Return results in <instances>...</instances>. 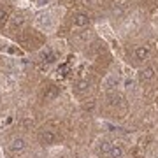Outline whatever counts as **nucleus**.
<instances>
[{"label": "nucleus", "mask_w": 158, "mask_h": 158, "mask_svg": "<svg viewBox=\"0 0 158 158\" xmlns=\"http://www.w3.org/2000/svg\"><path fill=\"white\" fill-rule=\"evenodd\" d=\"M39 141H40V144H44V146L55 144V142L58 141V134L55 132V130L46 128V130H42V132L39 134Z\"/></svg>", "instance_id": "nucleus-1"}, {"label": "nucleus", "mask_w": 158, "mask_h": 158, "mask_svg": "<svg viewBox=\"0 0 158 158\" xmlns=\"http://www.w3.org/2000/svg\"><path fill=\"white\" fill-rule=\"evenodd\" d=\"M9 149H11V153H14V155H21V153H25V149H27V142H25V139H21V137H16V139L11 141Z\"/></svg>", "instance_id": "nucleus-2"}, {"label": "nucleus", "mask_w": 158, "mask_h": 158, "mask_svg": "<svg viewBox=\"0 0 158 158\" xmlns=\"http://www.w3.org/2000/svg\"><path fill=\"white\" fill-rule=\"evenodd\" d=\"M88 23H90V18H88V14H85V12H79V14L74 16V25H76V27H86Z\"/></svg>", "instance_id": "nucleus-3"}, {"label": "nucleus", "mask_w": 158, "mask_h": 158, "mask_svg": "<svg viewBox=\"0 0 158 158\" xmlns=\"http://www.w3.org/2000/svg\"><path fill=\"white\" fill-rule=\"evenodd\" d=\"M153 77H155V69L153 67H146L139 72V79H141L142 83H144V81H149V79H153Z\"/></svg>", "instance_id": "nucleus-4"}, {"label": "nucleus", "mask_w": 158, "mask_h": 158, "mask_svg": "<svg viewBox=\"0 0 158 158\" xmlns=\"http://www.w3.org/2000/svg\"><path fill=\"white\" fill-rule=\"evenodd\" d=\"M107 156L109 158H121V156H123V148L119 146V144H113Z\"/></svg>", "instance_id": "nucleus-5"}, {"label": "nucleus", "mask_w": 158, "mask_h": 158, "mask_svg": "<svg viewBox=\"0 0 158 158\" xmlns=\"http://www.w3.org/2000/svg\"><path fill=\"white\" fill-rule=\"evenodd\" d=\"M149 56V49H148L146 46H139L135 49V58L137 60H146Z\"/></svg>", "instance_id": "nucleus-6"}, {"label": "nucleus", "mask_w": 158, "mask_h": 158, "mask_svg": "<svg viewBox=\"0 0 158 158\" xmlns=\"http://www.w3.org/2000/svg\"><path fill=\"white\" fill-rule=\"evenodd\" d=\"M58 93H60V88L51 86L49 90H48V93H44V100H53V98H56Z\"/></svg>", "instance_id": "nucleus-7"}, {"label": "nucleus", "mask_w": 158, "mask_h": 158, "mask_svg": "<svg viewBox=\"0 0 158 158\" xmlns=\"http://www.w3.org/2000/svg\"><path fill=\"white\" fill-rule=\"evenodd\" d=\"M76 90H77L79 93L88 91V90H90V81H85V79H83V81H79L77 85H76Z\"/></svg>", "instance_id": "nucleus-8"}, {"label": "nucleus", "mask_w": 158, "mask_h": 158, "mask_svg": "<svg viewBox=\"0 0 158 158\" xmlns=\"http://www.w3.org/2000/svg\"><path fill=\"white\" fill-rule=\"evenodd\" d=\"M111 146H113L111 142L104 141L100 146H98V153H102V155H109V151H111Z\"/></svg>", "instance_id": "nucleus-9"}, {"label": "nucleus", "mask_w": 158, "mask_h": 158, "mask_svg": "<svg viewBox=\"0 0 158 158\" xmlns=\"http://www.w3.org/2000/svg\"><path fill=\"white\" fill-rule=\"evenodd\" d=\"M109 100H111V104H119L121 95H114V93H111V95H109Z\"/></svg>", "instance_id": "nucleus-10"}, {"label": "nucleus", "mask_w": 158, "mask_h": 158, "mask_svg": "<svg viewBox=\"0 0 158 158\" xmlns=\"http://www.w3.org/2000/svg\"><path fill=\"white\" fill-rule=\"evenodd\" d=\"M7 18H9V12H7V11H0V25H2V23H6Z\"/></svg>", "instance_id": "nucleus-11"}, {"label": "nucleus", "mask_w": 158, "mask_h": 158, "mask_svg": "<svg viewBox=\"0 0 158 158\" xmlns=\"http://www.w3.org/2000/svg\"><path fill=\"white\" fill-rule=\"evenodd\" d=\"M48 4V0H39V6H46Z\"/></svg>", "instance_id": "nucleus-12"}]
</instances>
